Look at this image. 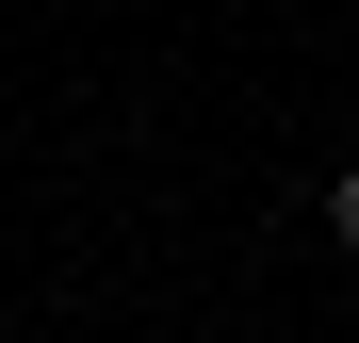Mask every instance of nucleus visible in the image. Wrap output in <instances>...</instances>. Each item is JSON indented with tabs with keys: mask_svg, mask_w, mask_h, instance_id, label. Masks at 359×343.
<instances>
[{
	"mask_svg": "<svg viewBox=\"0 0 359 343\" xmlns=\"http://www.w3.org/2000/svg\"><path fill=\"white\" fill-rule=\"evenodd\" d=\"M327 229H343V246H359V163H343V180H327Z\"/></svg>",
	"mask_w": 359,
	"mask_h": 343,
	"instance_id": "nucleus-1",
	"label": "nucleus"
}]
</instances>
